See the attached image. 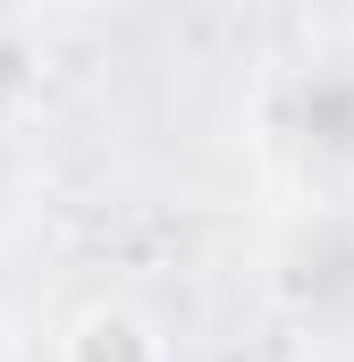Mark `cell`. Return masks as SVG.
I'll use <instances>...</instances> for the list:
<instances>
[{"mask_svg":"<svg viewBox=\"0 0 354 362\" xmlns=\"http://www.w3.org/2000/svg\"><path fill=\"white\" fill-rule=\"evenodd\" d=\"M262 144L312 202H354V51H312L270 76Z\"/></svg>","mask_w":354,"mask_h":362,"instance_id":"6da1fadb","label":"cell"},{"mask_svg":"<svg viewBox=\"0 0 354 362\" xmlns=\"http://www.w3.org/2000/svg\"><path fill=\"white\" fill-rule=\"evenodd\" d=\"M25 185V152H17V135L0 127V211H8V194Z\"/></svg>","mask_w":354,"mask_h":362,"instance_id":"277c9868","label":"cell"},{"mask_svg":"<svg viewBox=\"0 0 354 362\" xmlns=\"http://www.w3.org/2000/svg\"><path fill=\"white\" fill-rule=\"evenodd\" d=\"M59 362H169V346L135 303H85L59 337Z\"/></svg>","mask_w":354,"mask_h":362,"instance_id":"3957f363","label":"cell"},{"mask_svg":"<svg viewBox=\"0 0 354 362\" xmlns=\"http://www.w3.org/2000/svg\"><path fill=\"white\" fill-rule=\"evenodd\" d=\"M270 286L304 329H346L354 320V202H312L287 228Z\"/></svg>","mask_w":354,"mask_h":362,"instance_id":"7a4b0ae2","label":"cell"}]
</instances>
